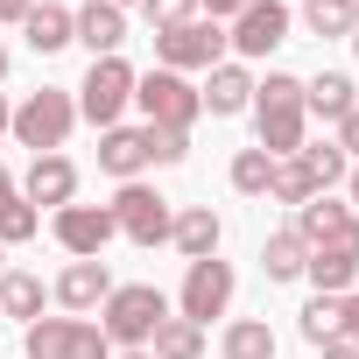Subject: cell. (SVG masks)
<instances>
[{
	"instance_id": "cell-1",
	"label": "cell",
	"mask_w": 359,
	"mask_h": 359,
	"mask_svg": "<svg viewBox=\"0 0 359 359\" xmlns=\"http://www.w3.org/2000/svg\"><path fill=\"white\" fill-rule=\"evenodd\" d=\"M254 127H261L254 148H268L275 162L296 155V148L310 141V106H303V78H296V71H268V78H254Z\"/></svg>"
},
{
	"instance_id": "cell-2",
	"label": "cell",
	"mask_w": 359,
	"mask_h": 359,
	"mask_svg": "<svg viewBox=\"0 0 359 359\" xmlns=\"http://www.w3.org/2000/svg\"><path fill=\"white\" fill-rule=\"evenodd\" d=\"M162 317H176V310H169V296L155 282H113V296L99 303V331H106L113 352H141Z\"/></svg>"
},
{
	"instance_id": "cell-3",
	"label": "cell",
	"mask_w": 359,
	"mask_h": 359,
	"mask_svg": "<svg viewBox=\"0 0 359 359\" xmlns=\"http://www.w3.org/2000/svg\"><path fill=\"white\" fill-rule=\"evenodd\" d=\"M134 106L148 113L141 127H162V134H191L198 120H205V99H198V85L184 78V71H134Z\"/></svg>"
},
{
	"instance_id": "cell-4",
	"label": "cell",
	"mask_w": 359,
	"mask_h": 359,
	"mask_svg": "<svg viewBox=\"0 0 359 359\" xmlns=\"http://www.w3.org/2000/svg\"><path fill=\"white\" fill-rule=\"evenodd\" d=\"M71 127H78V99L64 92V85H43V92H29L22 106H15V141L22 148H36V155H64V141H71Z\"/></svg>"
},
{
	"instance_id": "cell-5",
	"label": "cell",
	"mask_w": 359,
	"mask_h": 359,
	"mask_svg": "<svg viewBox=\"0 0 359 359\" xmlns=\"http://www.w3.org/2000/svg\"><path fill=\"white\" fill-rule=\"evenodd\" d=\"M71 99H78V120H92L99 134L120 127V113L134 106V64L127 57H92V71H85V85Z\"/></svg>"
},
{
	"instance_id": "cell-6",
	"label": "cell",
	"mask_w": 359,
	"mask_h": 359,
	"mask_svg": "<svg viewBox=\"0 0 359 359\" xmlns=\"http://www.w3.org/2000/svg\"><path fill=\"white\" fill-rule=\"evenodd\" d=\"M106 212H113L120 240H134V247H162V240H169V226H176V205H169L155 184H120Z\"/></svg>"
},
{
	"instance_id": "cell-7",
	"label": "cell",
	"mask_w": 359,
	"mask_h": 359,
	"mask_svg": "<svg viewBox=\"0 0 359 359\" xmlns=\"http://www.w3.org/2000/svg\"><path fill=\"white\" fill-rule=\"evenodd\" d=\"M233 50H226V29L212 22V15H198V22H184V29H162L155 36V64L162 71H212V64H226Z\"/></svg>"
},
{
	"instance_id": "cell-8",
	"label": "cell",
	"mask_w": 359,
	"mask_h": 359,
	"mask_svg": "<svg viewBox=\"0 0 359 359\" xmlns=\"http://www.w3.org/2000/svg\"><path fill=\"white\" fill-rule=\"evenodd\" d=\"M233 289H240V275H233V261H191L184 268V289H176V317H191V324H212V317H226L233 310Z\"/></svg>"
},
{
	"instance_id": "cell-9",
	"label": "cell",
	"mask_w": 359,
	"mask_h": 359,
	"mask_svg": "<svg viewBox=\"0 0 359 359\" xmlns=\"http://www.w3.org/2000/svg\"><path fill=\"white\" fill-rule=\"evenodd\" d=\"M282 43H289V0H254V8H240L233 29H226L233 64H261V57L282 50Z\"/></svg>"
},
{
	"instance_id": "cell-10",
	"label": "cell",
	"mask_w": 359,
	"mask_h": 359,
	"mask_svg": "<svg viewBox=\"0 0 359 359\" xmlns=\"http://www.w3.org/2000/svg\"><path fill=\"white\" fill-rule=\"evenodd\" d=\"M50 233H57V247L71 261H106V247L120 240L106 205H64V212H50Z\"/></svg>"
},
{
	"instance_id": "cell-11",
	"label": "cell",
	"mask_w": 359,
	"mask_h": 359,
	"mask_svg": "<svg viewBox=\"0 0 359 359\" xmlns=\"http://www.w3.org/2000/svg\"><path fill=\"white\" fill-rule=\"evenodd\" d=\"M303 282H310L317 296H345V289H359V226L338 233V240H324V247H310Z\"/></svg>"
},
{
	"instance_id": "cell-12",
	"label": "cell",
	"mask_w": 359,
	"mask_h": 359,
	"mask_svg": "<svg viewBox=\"0 0 359 359\" xmlns=\"http://www.w3.org/2000/svg\"><path fill=\"white\" fill-rule=\"evenodd\" d=\"M106 296H113V268H106V261H71V268L50 282V303H57V310H71V317L99 310Z\"/></svg>"
},
{
	"instance_id": "cell-13",
	"label": "cell",
	"mask_w": 359,
	"mask_h": 359,
	"mask_svg": "<svg viewBox=\"0 0 359 359\" xmlns=\"http://www.w3.org/2000/svg\"><path fill=\"white\" fill-rule=\"evenodd\" d=\"M22 198H29L36 212H43V205H50V212L78 205V162H71V155H36L29 176H22Z\"/></svg>"
},
{
	"instance_id": "cell-14",
	"label": "cell",
	"mask_w": 359,
	"mask_h": 359,
	"mask_svg": "<svg viewBox=\"0 0 359 359\" xmlns=\"http://www.w3.org/2000/svg\"><path fill=\"white\" fill-rule=\"evenodd\" d=\"M71 36H78L92 57H120V43H127V8H113V0H85V8H71Z\"/></svg>"
},
{
	"instance_id": "cell-15",
	"label": "cell",
	"mask_w": 359,
	"mask_h": 359,
	"mask_svg": "<svg viewBox=\"0 0 359 359\" xmlns=\"http://www.w3.org/2000/svg\"><path fill=\"white\" fill-rule=\"evenodd\" d=\"M99 169L113 176V184H141V169H155L148 127H106L99 134Z\"/></svg>"
},
{
	"instance_id": "cell-16",
	"label": "cell",
	"mask_w": 359,
	"mask_h": 359,
	"mask_svg": "<svg viewBox=\"0 0 359 359\" xmlns=\"http://www.w3.org/2000/svg\"><path fill=\"white\" fill-rule=\"evenodd\" d=\"M198 99H205V113H212V120H233V113H247V106H254V71L226 57V64H212V71H205Z\"/></svg>"
},
{
	"instance_id": "cell-17",
	"label": "cell",
	"mask_w": 359,
	"mask_h": 359,
	"mask_svg": "<svg viewBox=\"0 0 359 359\" xmlns=\"http://www.w3.org/2000/svg\"><path fill=\"white\" fill-rule=\"evenodd\" d=\"M219 240H226V226H219L212 205H184V212H176V226H169V247L184 254V261H212Z\"/></svg>"
},
{
	"instance_id": "cell-18",
	"label": "cell",
	"mask_w": 359,
	"mask_h": 359,
	"mask_svg": "<svg viewBox=\"0 0 359 359\" xmlns=\"http://www.w3.org/2000/svg\"><path fill=\"white\" fill-rule=\"evenodd\" d=\"M352 226H359V212H352V205H338L331 191H324V198H310V205L296 212V240H303V247H324V240H338V233H352Z\"/></svg>"
},
{
	"instance_id": "cell-19",
	"label": "cell",
	"mask_w": 359,
	"mask_h": 359,
	"mask_svg": "<svg viewBox=\"0 0 359 359\" xmlns=\"http://www.w3.org/2000/svg\"><path fill=\"white\" fill-rule=\"evenodd\" d=\"M303 106H310L317 120H331V127H338V120L359 106V92H352V78H345V71H317V78H303Z\"/></svg>"
},
{
	"instance_id": "cell-20",
	"label": "cell",
	"mask_w": 359,
	"mask_h": 359,
	"mask_svg": "<svg viewBox=\"0 0 359 359\" xmlns=\"http://www.w3.org/2000/svg\"><path fill=\"white\" fill-rule=\"evenodd\" d=\"M43 275H29V268H0V317H22V324H36L43 317Z\"/></svg>"
},
{
	"instance_id": "cell-21",
	"label": "cell",
	"mask_w": 359,
	"mask_h": 359,
	"mask_svg": "<svg viewBox=\"0 0 359 359\" xmlns=\"http://www.w3.org/2000/svg\"><path fill=\"white\" fill-rule=\"evenodd\" d=\"M22 36H29V50L36 57H57V50H71L78 36H71V8H29V22H22Z\"/></svg>"
},
{
	"instance_id": "cell-22",
	"label": "cell",
	"mask_w": 359,
	"mask_h": 359,
	"mask_svg": "<svg viewBox=\"0 0 359 359\" xmlns=\"http://www.w3.org/2000/svg\"><path fill=\"white\" fill-rule=\"evenodd\" d=\"M303 261H310V247L296 240V226H282V233L261 240V275L268 282H303Z\"/></svg>"
},
{
	"instance_id": "cell-23",
	"label": "cell",
	"mask_w": 359,
	"mask_h": 359,
	"mask_svg": "<svg viewBox=\"0 0 359 359\" xmlns=\"http://www.w3.org/2000/svg\"><path fill=\"white\" fill-rule=\"evenodd\" d=\"M219 359H275L268 317H233V324L219 331Z\"/></svg>"
},
{
	"instance_id": "cell-24",
	"label": "cell",
	"mask_w": 359,
	"mask_h": 359,
	"mask_svg": "<svg viewBox=\"0 0 359 359\" xmlns=\"http://www.w3.org/2000/svg\"><path fill=\"white\" fill-rule=\"evenodd\" d=\"M148 352H155V359H205V324H191V317H162L155 338H148Z\"/></svg>"
},
{
	"instance_id": "cell-25",
	"label": "cell",
	"mask_w": 359,
	"mask_h": 359,
	"mask_svg": "<svg viewBox=\"0 0 359 359\" xmlns=\"http://www.w3.org/2000/svg\"><path fill=\"white\" fill-rule=\"evenodd\" d=\"M268 198H275V205H289V212H303V205H310V198H324V191L310 184V169H303L296 155H282V162H275V176H268Z\"/></svg>"
},
{
	"instance_id": "cell-26",
	"label": "cell",
	"mask_w": 359,
	"mask_h": 359,
	"mask_svg": "<svg viewBox=\"0 0 359 359\" xmlns=\"http://www.w3.org/2000/svg\"><path fill=\"white\" fill-rule=\"evenodd\" d=\"M303 29L310 36H352L359 29V0H303Z\"/></svg>"
},
{
	"instance_id": "cell-27",
	"label": "cell",
	"mask_w": 359,
	"mask_h": 359,
	"mask_svg": "<svg viewBox=\"0 0 359 359\" xmlns=\"http://www.w3.org/2000/svg\"><path fill=\"white\" fill-rule=\"evenodd\" d=\"M296 162L310 169V184H317V191H331V184H345V169H352L338 141H303V148H296Z\"/></svg>"
},
{
	"instance_id": "cell-28",
	"label": "cell",
	"mask_w": 359,
	"mask_h": 359,
	"mask_svg": "<svg viewBox=\"0 0 359 359\" xmlns=\"http://www.w3.org/2000/svg\"><path fill=\"white\" fill-rule=\"evenodd\" d=\"M43 233V212L22 198V191H8L0 198V247H22V240H36Z\"/></svg>"
},
{
	"instance_id": "cell-29",
	"label": "cell",
	"mask_w": 359,
	"mask_h": 359,
	"mask_svg": "<svg viewBox=\"0 0 359 359\" xmlns=\"http://www.w3.org/2000/svg\"><path fill=\"white\" fill-rule=\"evenodd\" d=\"M226 176H233V191H240V198H268V176H275V155H268V148H240Z\"/></svg>"
},
{
	"instance_id": "cell-30",
	"label": "cell",
	"mask_w": 359,
	"mask_h": 359,
	"mask_svg": "<svg viewBox=\"0 0 359 359\" xmlns=\"http://www.w3.org/2000/svg\"><path fill=\"white\" fill-rule=\"evenodd\" d=\"M64 331H71V317H36V324H22V359H64Z\"/></svg>"
},
{
	"instance_id": "cell-31",
	"label": "cell",
	"mask_w": 359,
	"mask_h": 359,
	"mask_svg": "<svg viewBox=\"0 0 359 359\" xmlns=\"http://www.w3.org/2000/svg\"><path fill=\"white\" fill-rule=\"evenodd\" d=\"M296 331H303L310 345H331V338H338V296H310V303L296 310Z\"/></svg>"
},
{
	"instance_id": "cell-32",
	"label": "cell",
	"mask_w": 359,
	"mask_h": 359,
	"mask_svg": "<svg viewBox=\"0 0 359 359\" xmlns=\"http://www.w3.org/2000/svg\"><path fill=\"white\" fill-rule=\"evenodd\" d=\"M64 359H113V345H106V331H99L92 317H71V331H64Z\"/></svg>"
},
{
	"instance_id": "cell-33",
	"label": "cell",
	"mask_w": 359,
	"mask_h": 359,
	"mask_svg": "<svg viewBox=\"0 0 359 359\" xmlns=\"http://www.w3.org/2000/svg\"><path fill=\"white\" fill-rule=\"evenodd\" d=\"M141 15H148V29L162 36V29H184V22H198V0H141Z\"/></svg>"
},
{
	"instance_id": "cell-34",
	"label": "cell",
	"mask_w": 359,
	"mask_h": 359,
	"mask_svg": "<svg viewBox=\"0 0 359 359\" xmlns=\"http://www.w3.org/2000/svg\"><path fill=\"white\" fill-rule=\"evenodd\" d=\"M148 155H155V169H176L191 155V134H162V127H148Z\"/></svg>"
},
{
	"instance_id": "cell-35",
	"label": "cell",
	"mask_w": 359,
	"mask_h": 359,
	"mask_svg": "<svg viewBox=\"0 0 359 359\" xmlns=\"http://www.w3.org/2000/svg\"><path fill=\"white\" fill-rule=\"evenodd\" d=\"M338 338H345V345H359V289H345V296H338Z\"/></svg>"
},
{
	"instance_id": "cell-36",
	"label": "cell",
	"mask_w": 359,
	"mask_h": 359,
	"mask_svg": "<svg viewBox=\"0 0 359 359\" xmlns=\"http://www.w3.org/2000/svg\"><path fill=\"white\" fill-rule=\"evenodd\" d=\"M331 141L345 148V162H359V106H352V113L338 120V134H331Z\"/></svg>"
},
{
	"instance_id": "cell-37",
	"label": "cell",
	"mask_w": 359,
	"mask_h": 359,
	"mask_svg": "<svg viewBox=\"0 0 359 359\" xmlns=\"http://www.w3.org/2000/svg\"><path fill=\"white\" fill-rule=\"evenodd\" d=\"M240 8H254V0H198V15H212V22H233Z\"/></svg>"
},
{
	"instance_id": "cell-38",
	"label": "cell",
	"mask_w": 359,
	"mask_h": 359,
	"mask_svg": "<svg viewBox=\"0 0 359 359\" xmlns=\"http://www.w3.org/2000/svg\"><path fill=\"white\" fill-rule=\"evenodd\" d=\"M29 8H36V0H0V22H15V29H22V22H29Z\"/></svg>"
},
{
	"instance_id": "cell-39",
	"label": "cell",
	"mask_w": 359,
	"mask_h": 359,
	"mask_svg": "<svg viewBox=\"0 0 359 359\" xmlns=\"http://www.w3.org/2000/svg\"><path fill=\"white\" fill-rule=\"evenodd\" d=\"M324 359H359V345H345V338H331V345H317Z\"/></svg>"
},
{
	"instance_id": "cell-40",
	"label": "cell",
	"mask_w": 359,
	"mask_h": 359,
	"mask_svg": "<svg viewBox=\"0 0 359 359\" xmlns=\"http://www.w3.org/2000/svg\"><path fill=\"white\" fill-rule=\"evenodd\" d=\"M345 205H352V212H359V162H352V169H345Z\"/></svg>"
},
{
	"instance_id": "cell-41",
	"label": "cell",
	"mask_w": 359,
	"mask_h": 359,
	"mask_svg": "<svg viewBox=\"0 0 359 359\" xmlns=\"http://www.w3.org/2000/svg\"><path fill=\"white\" fill-rule=\"evenodd\" d=\"M8 127H15V99H8V92H0V134H8Z\"/></svg>"
},
{
	"instance_id": "cell-42",
	"label": "cell",
	"mask_w": 359,
	"mask_h": 359,
	"mask_svg": "<svg viewBox=\"0 0 359 359\" xmlns=\"http://www.w3.org/2000/svg\"><path fill=\"white\" fill-rule=\"evenodd\" d=\"M8 191H15V176H8V162H0V198H8Z\"/></svg>"
},
{
	"instance_id": "cell-43",
	"label": "cell",
	"mask_w": 359,
	"mask_h": 359,
	"mask_svg": "<svg viewBox=\"0 0 359 359\" xmlns=\"http://www.w3.org/2000/svg\"><path fill=\"white\" fill-rule=\"evenodd\" d=\"M113 359H155V352H148V345H141V352H113Z\"/></svg>"
},
{
	"instance_id": "cell-44",
	"label": "cell",
	"mask_w": 359,
	"mask_h": 359,
	"mask_svg": "<svg viewBox=\"0 0 359 359\" xmlns=\"http://www.w3.org/2000/svg\"><path fill=\"white\" fill-rule=\"evenodd\" d=\"M0 78H8V43H0Z\"/></svg>"
},
{
	"instance_id": "cell-45",
	"label": "cell",
	"mask_w": 359,
	"mask_h": 359,
	"mask_svg": "<svg viewBox=\"0 0 359 359\" xmlns=\"http://www.w3.org/2000/svg\"><path fill=\"white\" fill-rule=\"evenodd\" d=\"M345 43H352V57H359V29H352V36H345Z\"/></svg>"
},
{
	"instance_id": "cell-46",
	"label": "cell",
	"mask_w": 359,
	"mask_h": 359,
	"mask_svg": "<svg viewBox=\"0 0 359 359\" xmlns=\"http://www.w3.org/2000/svg\"><path fill=\"white\" fill-rule=\"evenodd\" d=\"M43 8H71V0H43Z\"/></svg>"
},
{
	"instance_id": "cell-47",
	"label": "cell",
	"mask_w": 359,
	"mask_h": 359,
	"mask_svg": "<svg viewBox=\"0 0 359 359\" xmlns=\"http://www.w3.org/2000/svg\"><path fill=\"white\" fill-rule=\"evenodd\" d=\"M113 8H141V0H113Z\"/></svg>"
},
{
	"instance_id": "cell-48",
	"label": "cell",
	"mask_w": 359,
	"mask_h": 359,
	"mask_svg": "<svg viewBox=\"0 0 359 359\" xmlns=\"http://www.w3.org/2000/svg\"><path fill=\"white\" fill-rule=\"evenodd\" d=\"M0 268H8V247H0Z\"/></svg>"
}]
</instances>
